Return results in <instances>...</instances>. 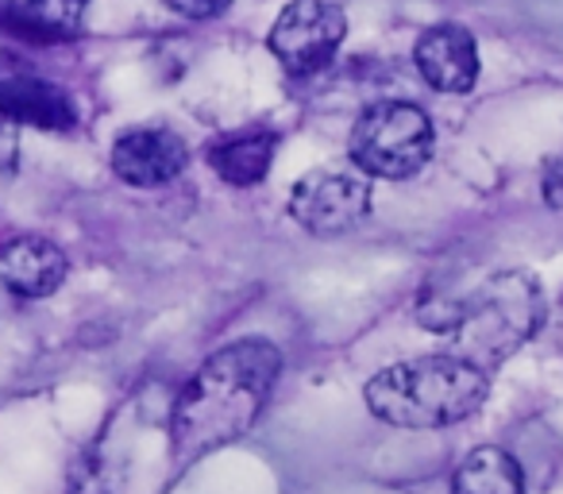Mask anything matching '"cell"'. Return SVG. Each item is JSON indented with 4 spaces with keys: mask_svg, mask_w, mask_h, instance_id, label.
Here are the masks:
<instances>
[{
    "mask_svg": "<svg viewBox=\"0 0 563 494\" xmlns=\"http://www.w3.org/2000/svg\"><path fill=\"white\" fill-rule=\"evenodd\" d=\"M282 355L271 340L247 337L217 352L178 394L170 414L174 460L189 463L217 448L240 440L258 421L274 383Z\"/></svg>",
    "mask_w": 563,
    "mask_h": 494,
    "instance_id": "6da1fadb",
    "label": "cell"
},
{
    "mask_svg": "<svg viewBox=\"0 0 563 494\" xmlns=\"http://www.w3.org/2000/svg\"><path fill=\"white\" fill-rule=\"evenodd\" d=\"M417 317L452 340L448 352L490 375L544 329L548 306L537 278L525 271H501L463 298L424 301Z\"/></svg>",
    "mask_w": 563,
    "mask_h": 494,
    "instance_id": "7a4b0ae2",
    "label": "cell"
},
{
    "mask_svg": "<svg viewBox=\"0 0 563 494\" xmlns=\"http://www.w3.org/2000/svg\"><path fill=\"white\" fill-rule=\"evenodd\" d=\"M490 378L452 352L394 363L367 383V409L398 429H444L486 402Z\"/></svg>",
    "mask_w": 563,
    "mask_h": 494,
    "instance_id": "3957f363",
    "label": "cell"
},
{
    "mask_svg": "<svg viewBox=\"0 0 563 494\" xmlns=\"http://www.w3.org/2000/svg\"><path fill=\"white\" fill-rule=\"evenodd\" d=\"M432 155V124L417 105H371L352 132V163L375 178H413Z\"/></svg>",
    "mask_w": 563,
    "mask_h": 494,
    "instance_id": "277c9868",
    "label": "cell"
},
{
    "mask_svg": "<svg viewBox=\"0 0 563 494\" xmlns=\"http://www.w3.org/2000/svg\"><path fill=\"white\" fill-rule=\"evenodd\" d=\"M347 32L344 9L332 0H290L271 28V55L290 74H317L332 63Z\"/></svg>",
    "mask_w": 563,
    "mask_h": 494,
    "instance_id": "5b68a950",
    "label": "cell"
},
{
    "mask_svg": "<svg viewBox=\"0 0 563 494\" xmlns=\"http://www.w3.org/2000/svg\"><path fill=\"white\" fill-rule=\"evenodd\" d=\"M371 209V186L347 171H313L294 186L290 217L313 235H340Z\"/></svg>",
    "mask_w": 563,
    "mask_h": 494,
    "instance_id": "8992f818",
    "label": "cell"
},
{
    "mask_svg": "<svg viewBox=\"0 0 563 494\" xmlns=\"http://www.w3.org/2000/svg\"><path fill=\"white\" fill-rule=\"evenodd\" d=\"M189 163L186 143L166 128H135V132L120 135L112 147V171L140 189L170 186Z\"/></svg>",
    "mask_w": 563,
    "mask_h": 494,
    "instance_id": "52a82bcc",
    "label": "cell"
},
{
    "mask_svg": "<svg viewBox=\"0 0 563 494\" xmlns=\"http://www.w3.org/2000/svg\"><path fill=\"white\" fill-rule=\"evenodd\" d=\"M417 70L440 94H467L478 81V47L467 28L440 24L417 40Z\"/></svg>",
    "mask_w": 563,
    "mask_h": 494,
    "instance_id": "ba28073f",
    "label": "cell"
},
{
    "mask_svg": "<svg viewBox=\"0 0 563 494\" xmlns=\"http://www.w3.org/2000/svg\"><path fill=\"white\" fill-rule=\"evenodd\" d=\"M0 117L12 124L40 128V132H70L78 124V109L66 97V89L32 78V74H12L0 81Z\"/></svg>",
    "mask_w": 563,
    "mask_h": 494,
    "instance_id": "9c48e42d",
    "label": "cell"
},
{
    "mask_svg": "<svg viewBox=\"0 0 563 494\" xmlns=\"http://www.w3.org/2000/svg\"><path fill=\"white\" fill-rule=\"evenodd\" d=\"M0 283L20 298H51L66 283V255L51 240L20 235L0 248Z\"/></svg>",
    "mask_w": 563,
    "mask_h": 494,
    "instance_id": "30bf717a",
    "label": "cell"
},
{
    "mask_svg": "<svg viewBox=\"0 0 563 494\" xmlns=\"http://www.w3.org/2000/svg\"><path fill=\"white\" fill-rule=\"evenodd\" d=\"M89 0H4L0 4V32L32 43L70 40L81 32Z\"/></svg>",
    "mask_w": 563,
    "mask_h": 494,
    "instance_id": "8fae6325",
    "label": "cell"
},
{
    "mask_svg": "<svg viewBox=\"0 0 563 494\" xmlns=\"http://www.w3.org/2000/svg\"><path fill=\"white\" fill-rule=\"evenodd\" d=\"M274 147H278L274 132H240V135H232V140L217 143V147L209 151V163L228 186L247 189L266 178V171H271V163H274Z\"/></svg>",
    "mask_w": 563,
    "mask_h": 494,
    "instance_id": "7c38bea8",
    "label": "cell"
},
{
    "mask_svg": "<svg viewBox=\"0 0 563 494\" xmlns=\"http://www.w3.org/2000/svg\"><path fill=\"white\" fill-rule=\"evenodd\" d=\"M452 494H525L521 468L501 448H475L452 479Z\"/></svg>",
    "mask_w": 563,
    "mask_h": 494,
    "instance_id": "4fadbf2b",
    "label": "cell"
},
{
    "mask_svg": "<svg viewBox=\"0 0 563 494\" xmlns=\"http://www.w3.org/2000/svg\"><path fill=\"white\" fill-rule=\"evenodd\" d=\"M120 475L117 463L101 452V448H89L78 460L70 463V475H66V494H117Z\"/></svg>",
    "mask_w": 563,
    "mask_h": 494,
    "instance_id": "5bb4252c",
    "label": "cell"
},
{
    "mask_svg": "<svg viewBox=\"0 0 563 494\" xmlns=\"http://www.w3.org/2000/svg\"><path fill=\"white\" fill-rule=\"evenodd\" d=\"M163 4L186 20H212V17H220V12H228L232 0H163Z\"/></svg>",
    "mask_w": 563,
    "mask_h": 494,
    "instance_id": "9a60e30c",
    "label": "cell"
},
{
    "mask_svg": "<svg viewBox=\"0 0 563 494\" xmlns=\"http://www.w3.org/2000/svg\"><path fill=\"white\" fill-rule=\"evenodd\" d=\"M540 189H544V201L552 205V209H563V151L544 163V178H540Z\"/></svg>",
    "mask_w": 563,
    "mask_h": 494,
    "instance_id": "2e32d148",
    "label": "cell"
},
{
    "mask_svg": "<svg viewBox=\"0 0 563 494\" xmlns=\"http://www.w3.org/2000/svg\"><path fill=\"white\" fill-rule=\"evenodd\" d=\"M16 163V124L0 117V171Z\"/></svg>",
    "mask_w": 563,
    "mask_h": 494,
    "instance_id": "e0dca14e",
    "label": "cell"
},
{
    "mask_svg": "<svg viewBox=\"0 0 563 494\" xmlns=\"http://www.w3.org/2000/svg\"><path fill=\"white\" fill-rule=\"evenodd\" d=\"M548 321V332H552V340H555V348L563 352V294H560V301H555V309L544 317Z\"/></svg>",
    "mask_w": 563,
    "mask_h": 494,
    "instance_id": "ac0fdd59",
    "label": "cell"
},
{
    "mask_svg": "<svg viewBox=\"0 0 563 494\" xmlns=\"http://www.w3.org/2000/svg\"><path fill=\"white\" fill-rule=\"evenodd\" d=\"M12 74H20V70H16V58H12L9 51H0V81L12 78Z\"/></svg>",
    "mask_w": 563,
    "mask_h": 494,
    "instance_id": "d6986e66",
    "label": "cell"
}]
</instances>
